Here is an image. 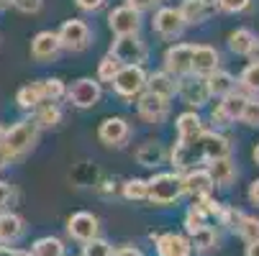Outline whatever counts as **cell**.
<instances>
[{
	"label": "cell",
	"mask_w": 259,
	"mask_h": 256,
	"mask_svg": "<svg viewBox=\"0 0 259 256\" xmlns=\"http://www.w3.org/2000/svg\"><path fill=\"white\" fill-rule=\"evenodd\" d=\"M249 202L251 205H259V179H254L249 185Z\"/></svg>",
	"instance_id": "cell-48"
},
{
	"label": "cell",
	"mask_w": 259,
	"mask_h": 256,
	"mask_svg": "<svg viewBox=\"0 0 259 256\" xmlns=\"http://www.w3.org/2000/svg\"><path fill=\"white\" fill-rule=\"evenodd\" d=\"M182 185H185V195H190L193 200L203 197V195H210L213 187H215L205 167H195L188 174H182Z\"/></svg>",
	"instance_id": "cell-17"
},
{
	"label": "cell",
	"mask_w": 259,
	"mask_h": 256,
	"mask_svg": "<svg viewBox=\"0 0 259 256\" xmlns=\"http://www.w3.org/2000/svg\"><path fill=\"white\" fill-rule=\"evenodd\" d=\"M33 113V123L39 126V131L41 128H54V126H59V121H62V108L57 105V103H41L36 111H31Z\"/></svg>",
	"instance_id": "cell-25"
},
{
	"label": "cell",
	"mask_w": 259,
	"mask_h": 256,
	"mask_svg": "<svg viewBox=\"0 0 259 256\" xmlns=\"http://www.w3.org/2000/svg\"><path fill=\"white\" fill-rule=\"evenodd\" d=\"M136 111L139 116L146 121V123H162L167 116H169V100L167 97H159L149 90H144L139 97H136Z\"/></svg>",
	"instance_id": "cell-8"
},
{
	"label": "cell",
	"mask_w": 259,
	"mask_h": 256,
	"mask_svg": "<svg viewBox=\"0 0 259 256\" xmlns=\"http://www.w3.org/2000/svg\"><path fill=\"white\" fill-rule=\"evenodd\" d=\"M249 6H251V0H218L215 8L224 13H244Z\"/></svg>",
	"instance_id": "cell-41"
},
{
	"label": "cell",
	"mask_w": 259,
	"mask_h": 256,
	"mask_svg": "<svg viewBox=\"0 0 259 256\" xmlns=\"http://www.w3.org/2000/svg\"><path fill=\"white\" fill-rule=\"evenodd\" d=\"M11 200H13V187L8 182H0V210H6Z\"/></svg>",
	"instance_id": "cell-45"
},
{
	"label": "cell",
	"mask_w": 259,
	"mask_h": 256,
	"mask_svg": "<svg viewBox=\"0 0 259 256\" xmlns=\"http://www.w3.org/2000/svg\"><path fill=\"white\" fill-rule=\"evenodd\" d=\"M82 256H113V248H110L108 241H103V238L95 236L93 241H88L82 246Z\"/></svg>",
	"instance_id": "cell-38"
},
{
	"label": "cell",
	"mask_w": 259,
	"mask_h": 256,
	"mask_svg": "<svg viewBox=\"0 0 259 256\" xmlns=\"http://www.w3.org/2000/svg\"><path fill=\"white\" fill-rule=\"evenodd\" d=\"M254 162H256V164H259V143H256V146H254Z\"/></svg>",
	"instance_id": "cell-54"
},
{
	"label": "cell",
	"mask_w": 259,
	"mask_h": 256,
	"mask_svg": "<svg viewBox=\"0 0 259 256\" xmlns=\"http://www.w3.org/2000/svg\"><path fill=\"white\" fill-rule=\"evenodd\" d=\"M241 123L249 126V128H259V97H249L246 100V108L241 113Z\"/></svg>",
	"instance_id": "cell-37"
},
{
	"label": "cell",
	"mask_w": 259,
	"mask_h": 256,
	"mask_svg": "<svg viewBox=\"0 0 259 256\" xmlns=\"http://www.w3.org/2000/svg\"><path fill=\"white\" fill-rule=\"evenodd\" d=\"M177 95L182 97L185 105H190V108H203L208 105L210 100V92H208V82L205 77H198V75H188V77H180L177 82Z\"/></svg>",
	"instance_id": "cell-7"
},
{
	"label": "cell",
	"mask_w": 259,
	"mask_h": 256,
	"mask_svg": "<svg viewBox=\"0 0 259 256\" xmlns=\"http://www.w3.org/2000/svg\"><path fill=\"white\" fill-rule=\"evenodd\" d=\"M123 197L126 200H146V179H128L123 185Z\"/></svg>",
	"instance_id": "cell-36"
},
{
	"label": "cell",
	"mask_w": 259,
	"mask_h": 256,
	"mask_svg": "<svg viewBox=\"0 0 259 256\" xmlns=\"http://www.w3.org/2000/svg\"><path fill=\"white\" fill-rule=\"evenodd\" d=\"M154 243H157L159 256H190L193 253L190 238H185L180 233H162L154 238Z\"/></svg>",
	"instance_id": "cell-18"
},
{
	"label": "cell",
	"mask_w": 259,
	"mask_h": 256,
	"mask_svg": "<svg viewBox=\"0 0 259 256\" xmlns=\"http://www.w3.org/2000/svg\"><path fill=\"white\" fill-rule=\"evenodd\" d=\"M215 69H221V54L208 44H193V72L190 75L208 77Z\"/></svg>",
	"instance_id": "cell-16"
},
{
	"label": "cell",
	"mask_w": 259,
	"mask_h": 256,
	"mask_svg": "<svg viewBox=\"0 0 259 256\" xmlns=\"http://www.w3.org/2000/svg\"><path fill=\"white\" fill-rule=\"evenodd\" d=\"M246 256H259V241H254V243L246 246Z\"/></svg>",
	"instance_id": "cell-51"
},
{
	"label": "cell",
	"mask_w": 259,
	"mask_h": 256,
	"mask_svg": "<svg viewBox=\"0 0 259 256\" xmlns=\"http://www.w3.org/2000/svg\"><path fill=\"white\" fill-rule=\"evenodd\" d=\"M236 231H239V236H241L246 243H254V241H259V218L244 215L241 221H239V226H236Z\"/></svg>",
	"instance_id": "cell-34"
},
{
	"label": "cell",
	"mask_w": 259,
	"mask_h": 256,
	"mask_svg": "<svg viewBox=\"0 0 259 256\" xmlns=\"http://www.w3.org/2000/svg\"><path fill=\"white\" fill-rule=\"evenodd\" d=\"M205 82H208L210 97H226L229 92L236 90V77L231 75V72H224V69H215L213 75L205 77Z\"/></svg>",
	"instance_id": "cell-23"
},
{
	"label": "cell",
	"mask_w": 259,
	"mask_h": 256,
	"mask_svg": "<svg viewBox=\"0 0 259 256\" xmlns=\"http://www.w3.org/2000/svg\"><path fill=\"white\" fill-rule=\"evenodd\" d=\"M26 251H21V248H13V246H3L0 243V256H23Z\"/></svg>",
	"instance_id": "cell-50"
},
{
	"label": "cell",
	"mask_w": 259,
	"mask_h": 256,
	"mask_svg": "<svg viewBox=\"0 0 259 256\" xmlns=\"http://www.w3.org/2000/svg\"><path fill=\"white\" fill-rule=\"evenodd\" d=\"M159 3H162V0H126V6L136 8L139 13H141V11H152V8H157Z\"/></svg>",
	"instance_id": "cell-44"
},
{
	"label": "cell",
	"mask_w": 259,
	"mask_h": 256,
	"mask_svg": "<svg viewBox=\"0 0 259 256\" xmlns=\"http://www.w3.org/2000/svg\"><path fill=\"white\" fill-rule=\"evenodd\" d=\"M23 256H31V253H23Z\"/></svg>",
	"instance_id": "cell-56"
},
{
	"label": "cell",
	"mask_w": 259,
	"mask_h": 256,
	"mask_svg": "<svg viewBox=\"0 0 259 256\" xmlns=\"http://www.w3.org/2000/svg\"><path fill=\"white\" fill-rule=\"evenodd\" d=\"M31 256H64V243L54 236H44L39 241H33Z\"/></svg>",
	"instance_id": "cell-32"
},
{
	"label": "cell",
	"mask_w": 259,
	"mask_h": 256,
	"mask_svg": "<svg viewBox=\"0 0 259 256\" xmlns=\"http://www.w3.org/2000/svg\"><path fill=\"white\" fill-rule=\"evenodd\" d=\"M103 97V87L98 80L93 77H80L77 82H72V87L67 90V100L80 108V111H88V108H95Z\"/></svg>",
	"instance_id": "cell-6"
},
{
	"label": "cell",
	"mask_w": 259,
	"mask_h": 256,
	"mask_svg": "<svg viewBox=\"0 0 259 256\" xmlns=\"http://www.w3.org/2000/svg\"><path fill=\"white\" fill-rule=\"evenodd\" d=\"M241 218H244V213L236 210V208H221V213H218V221L224 223V226H229V228H234V231H236Z\"/></svg>",
	"instance_id": "cell-39"
},
{
	"label": "cell",
	"mask_w": 259,
	"mask_h": 256,
	"mask_svg": "<svg viewBox=\"0 0 259 256\" xmlns=\"http://www.w3.org/2000/svg\"><path fill=\"white\" fill-rule=\"evenodd\" d=\"M164 72L172 77H188L193 72V44H175L164 52Z\"/></svg>",
	"instance_id": "cell-9"
},
{
	"label": "cell",
	"mask_w": 259,
	"mask_h": 256,
	"mask_svg": "<svg viewBox=\"0 0 259 256\" xmlns=\"http://www.w3.org/2000/svg\"><path fill=\"white\" fill-rule=\"evenodd\" d=\"M175 128H177V141H182V143H193L205 131L203 128V118L198 116V111H188V113L177 116Z\"/></svg>",
	"instance_id": "cell-19"
},
{
	"label": "cell",
	"mask_w": 259,
	"mask_h": 256,
	"mask_svg": "<svg viewBox=\"0 0 259 256\" xmlns=\"http://www.w3.org/2000/svg\"><path fill=\"white\" fill-rule=\"evenodd\" d=\"M44 6V0H13V8H18L21 13L26 16H33V13H39Z\"/></svg>",
	"instance_id": "cell-42"
},
{
	"label": "cell",
	"mask_w": 259,
	"mask_h": 256,
	"mask_svg": "<svg viewBox=\"0 0 259 256\" xmlns=\"http://www.w3.org/2000/svg\"><path fill=\"white\" fill-rule=\"evenodd\" d=\"M75 6L80 11H85V13H95V11H100L105 6V0H75Z\"/></svg>",
	"instance_id": "cell-43"
},
{
	"label": "cell",
	"mask_w": 259,
	"mask_h": 256,
	"mask_svg": "<svg viewBox=\"0 0 259 256\" xmlns=\"http://www.w3.org/2000/svg\"><path fill=\"white\" fill-rule=\"evenodd\" d=\"M208 174L213 179V185L215 187H231L234 185V179H236V164L231 157H224V159H213L208 162Z\"/></svg>",
	"instance_id": "cell-20"
},
{
	"label": "cell",
	"mask_w": 259,
	"mask_h": 256,
	"mask_svg": "<svg viewBox=\"0 0 259 256\" xmlns=\"http://www.w3.org/2000/svg\"><path fill=\"white\" fill-rule=\"evenodd\" d=\"M108 26L116 36H128L141 31V13L131 6H118L108 13Z\"/></svg>",
	"instance_id": "cell-13"
},
{
	"label": "cell",
	"mask_w": 259,
	"mask_h": 256,
	"mask_svg": "<svg viewBox=\"0 0 259 256\" xmlns=\"http://www.w3.org/2000/svg\"><path fill=\"white\" fill-rule=\"evenodd\" d=\"M39 126H36L31 118L18 121L16 126L6 128L3 138H0V164H13L18 159H23L39 141Z\"/></svg>",
	"instance_id": "cell-1"
},
{
	"label": "cell",
	"mask_w": 259,
	"mask_h": 256,
	"mask_svg": "<svg viewBox=\"0 0 259 256\" xmlns=\"http://www.w3.org/2000/svg\"><path fill=\"white\" fill-rule=\"evenodd\" d=\"M57 36H59L62 49H67V52H85V49L90 46V41H93L90 26H88L85 21H80V18L64 21V23L59 26Z\"/></svg>",
	"instance_id": "cell-4"
},
{
	"label": "cell",
	"mask_w": 259,
	"mask_h": 256,
	"mask_svg": "<svg viewBox=\"0 0 259 256\" xmlns=\"http://www.w3.org/2000/svg\"><path fill=\"white\" fill-rule=\"evenodd\" d=\"M16 103L18 108H23V111H36L44 100H41V92H39V85L31 82V85H23L18 92H16Z\"/></svg>",
	"instance_id": "cell-30"
},
{
	"label": "cell",
	"mask_w": 259,
	"mask_h": 256,
	"mask_svg": "<svg viewBox=\"0 0 259 256\" xmlns=\"http://www.w3.org/2000/svg\"><path fill=\"white\" fill-rule=\"evenodd\" d=\"M239 85L241 90L251 92V95H259V64H246L244 72L239 75Z\"/></svg>",
	"instance_id": "cell-33"
},
{
	"label": "cell",
	"mask_w": 259,
	"mask_h": 256,
	"mask_svg": "<svg viewBox=\"0 0 259 256\" xmlns=\"http://www.w3.org/2000/svg\"><path fill=\"white\" fill-rule=\"evenodd\" d=\"M113 256H144L136 246H121V248H116L113 251Z\"/></svg>",
	"instance_id": "cell-47"
},
{
	"label": "cell",
	"mask_w": 259,
	"mask_h": 256,
	"mask_svg": "<svg viewBox=\"0 0 259 256\" xmlns=\"http://www.w3.org/2000/svg\"><path fill=\"white\" fill-rule=\"evenodd\" d=\"M210 118H213V123H215V126H231V121L226 118V113L221 111V105H215V108H213V113H210Z\"/></svg>",
	"instance_id": "cell-46"
},
{
	"label": "cell",
	"mask_w": 259,
	"mask_h": 256,
	"mask_svg": "<svg viewBox=\"0 0 259 256\" xmlns=\"http://www.w3.org/2000/svg\"><path fill=\"white\" fill-rule=\"evenodd\" d=\"M177 77H172L169 72H152V75H146V90L159 95V97H175L177 95Z\"/></svg>",
	"instance_id": "cell-22"
},
{
	"label": "cell",
	"mask_w": 259,
	"mask_h": 256,
	"mask_svg": "<svg viewBox=\"0 0 259 256\" xmlns=\"http://www.w3.org/2000/svg\"><path fill=\"white\" fill-rule=\"evenodd\" d=\"M113 92L123 100H134L146 90V72L141 64H121L118 75L113 77Z\"/></svg>",
	"instance_id": "cell-3"
},
{
	"label": "cell",
	"mask_w": 259,
	"mask_h": 256,
	"mask_svg": "<svg viewBox=\"0 0 259 256\" xmlns=\"http://www.w3.org/2000/svg\"><path fill=\"white\" fill-rule=\"evenodd\" d=\"M118 69H121V64L110 57V54H105L103 59H100V64H98V82H113V77L118 75Z\"/></svg>",
	"instance_id": "cell-35"
},
{
	"label": "cell",
	"mask_w": 259,
	"mask_h": 256,
	"mask_svg": "<svg viewBox=\"0 0 259 256\" xmlns=\"http://www.w3.org/2000/svg\"><path fill=\"white\" fill-rule=\"evenodd\" d=\"M254 39H256V36L249 28H236V31L229 33V49L236 57H246L249 49H251V44H254Z\"/></svg>",
	"instance_id": "cell-29"
},
{
	"label": "cell",
	"mask_w": 259,
	"mask_h": 256,
	"mask_svg": "<svg viewBox=\"0 0 259 256\" xmlns=\"http://www.w3.org/2000/svg\"><path fill=\"white\" fill-rule=\"evenodd\" d=\"M36 85H39V92H41V100L44 103H59L62 97H67V87L57 77L41 80V82H36Z\"/></svg>",
	"instance_id": "cell-31"
},
{
	"label": "cell",
	"mask_w": 259,
	"mask_h": 256,
	"mask_svg": "<svg viewBox=\"0 0 259 256\" xmlns=\"http://www.w3.org/2000/svg\"><path fill=\"white\" fill-rule=\"evenodd\" d=\"M3 133H6V126H3V123H0V138H3Z\"/></svg>",
	"instance_id": "cell-55"
},
{
	"label": "cell",
	"mask_w": 259,
	"mask_h": 256,
	"mask_svg": "<svg viewBox=\"0 0 259 256\" xmlns=\"http://www.w3.org/2000/svg\"><path fill=\"white\" fill-rule=\"evenodd\" d=\"M62 52L57 31H39L31 39V57L36 62H54Z\"/></svg>",
	"instance_id": "cell-14"
},
{
	"label": "cell",
	"mask_w": 259,
	"mask_h": 256,
	"mask_svg": "<svg viewBox=\"0 0 259 256\" xmlns=\"http://www.w3.org/2000/svg\"><path fill=\"white\" fill-rule=\"evenodd\" d=\"M200 3L208 6V8H215V6H218V0H200Z\"/></svg>",
	"instance_id": "cell-53"
},
{
	"label": "cell",
	"mask_w": 259,
	"mask_h": 256,
	"mask_svg": "<svg viewBox=\"0 0 259 256\" xmlns=\"http://www.w3.org/2000/svg\"><path fill=\"white\" fill-rule=\"evenodd\" d=\"M110 57L118 64H144L146 59V44L141 41L139 33H128V36H116V41L110 44Z\"/></svg>",
	"instance_id": "cell-5"
},
{
	"label": "cell",
	"mask_w": 259,
	"mask_h": 256,
	"mask_svg": "<svg viewBox=\"0 0 259 256\" xmlns=\"http://www.w3.org/2000/svg\"><path fill=\"white\" fill-rule=\"evenodd\" d=\"M190 243H193L195 251L208 253V251L218 248V233H215V228H210V226L205 223L203 228H198L195 233H190Z\"/></svg>",
	"instance_id": "cell-28"
},
{
	"label": "cell",
	"mask_w": 259,
	"mask_h": 256,
	"mask_svg": "<svg viewBox=\"0 0 259 256\" xmlns=\"http://www.w3.org/2000/svg\"><path fill=\"white\" fill-rule=\"evenodd\" d=\"M98 218L93 215V213H88V210H80V213H75L67 221V231H69V236L75 238V241H82V243H88V241H93L95 236H98Z\"/></svg>",
	"instance_id": "cell-15"
},
{
	"label": "cell",
	"mask_w": 259,
	"mask_h": 256,
	"mask_svg": "<svg viewBox=\"0 0 259 256\" xmlns=\"http://www.w3.org/2000/svg\"><path fill=\"white\" fill-rule=\"evenodd\" d=\"M26 231V223L23 218L16 215V213H8V210H0V243L3 246H11L16 243Z\"/></svg>",
	"instance_id": "cell-21"
},
{
	"label": "cell",
	"mask_w": 259,
	"mask_h": 256,
	"mask_svg": "<svg viewBox=\"0 0 259 256\" xmlns=\"http://www.w3.org/2000/svg\"><path fill=\"white\" fill-rule=\"evenodd\" d=\"M249 62L251 64H259V39H254V44H251V49H249Z\"/></svg>",
	"instance_id": "cell-49"
},
{
	"label": "cell",
	"mask_w": 259,
	"mask_h": 256,
	"mask_svg": "<svg viewBox=\"0 0 259 256\" xmlns=\"http://www.w3.org/2000/svg\"><path fill=\"white\" fill-rule=\"evenodd\" d=\"M164 157H167V151L159 141H146L136 149V162L141 167H159L164 162Z\"/></svg>",
	"instance_id": "cell-24"
},
{
	"label": "cell",
	"mask_w": 259,
	"mask_h": 256,
	"mask_svg": "<svg viewBox=\"0 0 259 256\" xmlns=\"http://www.w3.org/2000/svg\"><path fill=\"white\" fill-rule=\"evenodd\" d=\"M152 28L157 36H162V39L172 41V39H180L182 31H185V21L180 16L177 8H159L152 18Z\"/></svg>",
	"instance_id": "cell-12"
},
{
	"label": "cell",
	"mask_w": 259,
	"mask_h": 256,
	"mask_svg": "<svg viewBox=\"0 0 259 256\" xmlns=\"http://www.w3.org/2000/svg\"><path fill=\"white\" fill-rule=\"evenodd\" d=\"M198 151H200V159L203 162H213V159H224V157H231V143L226 136H221L218 131H203L198 138Z\"/></svg>",
	"instance_id": "cell-10"
},
{
	"label": "cell",
	"mask_w": 259,
	"mask_h": 256,
	"mask_svg": "<svg viewBox=\"0 0 259 256\" xmlns=\"http://www.w3.org/2000/svg\"><path fill=\"white\" fill-rule=\"evenodd\" d=\"M177 11H180L185 26H198V23H203V21L208 18V13H210V8L203 6L200 0H182Z\"/></svg>",
	"instance_id": "cell-26"
},
{
	"label": "cell",
	"mask_w": 259,
	"mask_h": 256,
	"mask_svg": "<svg viewBox=\"0 0 259 256\" xmlns=\"http://www.w3.org/2000/svg\"><path fill=\"white\" fill-rule=\"evenodd\" d=\"M203 226H205V215H203L200 210L190 208L188 215H185V231H188V233H195V231L203 228Z\"/></svg>",
	"instance_id": "cell-40"
},
{
	"label": "cell",
	"mask_w": 259,
	"mask_h": 256,
	"mask_svg": "<svg viewBox=\"0 0 259 256\" xmlns=\"http://www.w3.org/2000/svg\"><path fill=\"white\" fill-rule=\"evenodd\" d=\"M246 100H249V97H246L244 92H236V90H234V92H229L226 97H221L218 105H221V111L226 113V118L234 123V121H241V113H244V108H246Z\"/></svg>",
	"instance_id": "cell-27"
},
{
	"label": "cell",
	"mask_w": 259,
	"mask_h": 256,
	"mask_svg": "<svg viewBox=\"0 0 259 256\" xmlns=\"http://www.w3.org/2000/svg\"><path fill=\"white\" fill-rule=\"evenodd\" d=\"M185 195L182 174L180 172H162L146 179V200L152 205H172Z\"/></svg>",
	"instance_id": "cell-2"
},
{
	"label": "cell",
	"mask_w": 259,
	"mask_h": 256,
	"mask_svg": "<svg viewBox=\"0 0 259 256\" xmlns=\"http://www.w3.org/2000/svg\"><path fill=\"white\" fill-rule=\"evenodd\" d=\"M13 6V0H0V11H6V8H11Z\"/></svg>",
	"instance_id": "cell-52"
},
{
	"label": "cell",
	"mask_w": 259,
	"mask_h": 256,
	"mask_svg": "<svg viewBox=\"0 0 259 256\" xmlns=\"http://www.w3.org/2000/svg\"><path fill=\"white\" fill-rule=\"evenodd\" d=\"M98 138H100L105 146H110V149H121V146L131 138V126H128V121L121 118V116H110V118H105V121L100 123Z\"/></svg>",
	"instance_id": "cell-11"
},
{
	"label": "cell",
	"mask_w": 259,
	"mask_h": 256,
	"mask_svg": "<svg viewBox=\"0 0 259 256\" xmlns=\"http://www.w3.org/2000/svg\"><path fill=\"white\" fill-rule=\"evenodd\" d=\"M0 169H3V164H0Z\"/></svg>",
	"instance_id": "cell-57"
}]
</instances>
